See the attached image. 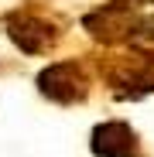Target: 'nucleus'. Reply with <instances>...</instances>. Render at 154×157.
I'll return each instance as SVG.
<instances>
[{
  "instance_id": "1",
  "label": "nucleus",
  "mask_w": 154,
  "mask_h": 157,
  "mask_svg": "<svg viewBox=\"0 0 154 157\" xmlns=\"http://www.w3.org/2000/svg\"><path fill=\"white\" fill-rule=\"evenodd\" d=\"M86 31L99 41H154V0H110L86 14Z\"/></svg>"
},
{
  "instance_id": "2",
  "label": "nucleus",
  "mask_w": 154,
  "mask_h": 157,
  "mask_svg": "<svg viewBox=\"0 0 154 157\" xmlns=\"http://www.w3.org/2000/svg\"><path fill=\"white\" fill-rule=\"evenodd\" d=\"M110 89L120 99H140L154 92V51L127 48L110 72Z\"/></svg>"
},
{
  "instance_id": "3",
  "label": "nucleus",
  "mask_w": 154,
  "mask_h": 157,
  "mask_svg": "<svg viewBox=\"0 0 154 157\" xmlns=\"http://www.w3.org/2000/svg\"><path fill=\"white\" fill-rule=\"evenodd\" d=\"M38 92L51 102L75 106L89 92V72H82L79 62H55L38 72Z\"/></svg>"
},
{
  "instance_id": "4",
  "label": "nucleus",
  "mask_w": 154,
  "mask_h": 157,
  "mask_svg": "<svg viewBox=\"0 0 154 157\" xmlns=\"http://www.w3.org/2000/svg\"><path fill=\"white\" fill-rule=\"evenodd\" d=\"M4 28H7L10 41L24 51V55H45V51L55 44V38H58V28L51 21L34 17V14H21V10L7 14Z\"/></svg>"
},
{
  "instance_id": "5",
  "label": "nucleus",
  "mask_w": 154,
  "mask_h": 157,
  "mask_svg": "<svg viewBox=\"0 0 154 157\" xmlns=\"http://www.w3.org/2000/svg\"><path fill=\"white\" fill-rule=\"evenodd\" d=\"M89 150L96 157H137L140 144H137V133L123 120H106V123L93 126Z\"/></svg>"
}]
</instances>
